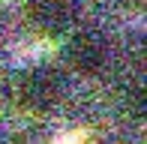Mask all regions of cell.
<instances>
[{"label": "cell", "mask_w": 147, "mask_h": 144, "mask_svg": "<svg viewBox=\"0 0 147 144\" xmlns=\"http://www.w3.org/2000/svg\"><path fill=\"white\" fill-rule=\"evenodd\" d=\"M18 102L27 111H51L63 96V78L51 66H33L18 78Z\"/></svg>", "instance_id": "1"}, {"label": "cell", "mask_w": 147, "mask_h": 144, "mask_svg": "<svg viewBox=\"0 0 147 144\" xmlns=\"http://www.w3.org/2000/svg\"><path fill=\"white\" fill-rule=\"evenodd\" d=\"M72 15H75L72 0H30L27 3V21L42 36H57L60 30H66Z\"/></svg>", "instance_id": "3"}, {"label": "cell", "mask_w": 147, "mask_h": 144, "mask_svg": "<svg viewBox=\"0 0 147 144\" xmlns=\"http://www.w3.org/2000/svg\"><path fill=\"white\" fill-rule=\"evenodd\" d=\"M63 57L69 63V69L81 72V75H96L105 66V60H108V45H105V39L99 33L84 30V33H75L69 39Z\"/></svg>", "instance_id": "2"}]
</instances>
